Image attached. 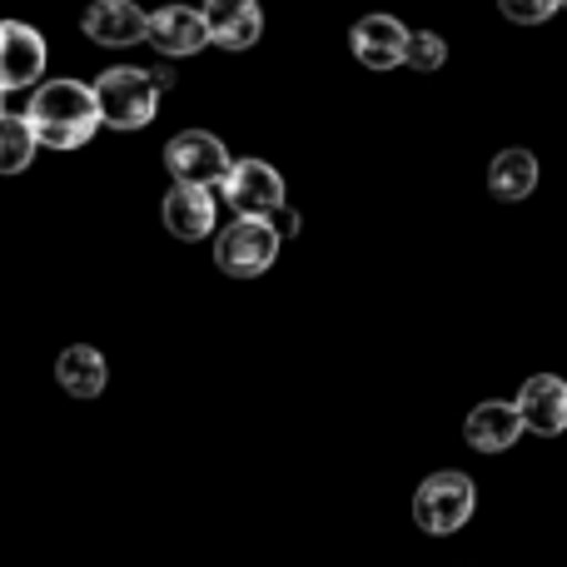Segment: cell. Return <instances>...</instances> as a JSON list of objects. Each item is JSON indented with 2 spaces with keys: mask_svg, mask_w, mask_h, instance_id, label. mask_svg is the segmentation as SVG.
Wrapping results in <instances>:
<instances>
[{
  "mask_svg": "<svg viewBox=\"0 0 567 567\" xmlns=\"http://www.w3.org/2000/svg\"><path fill=\"white\" fill-rule=\"evenodd\" d=\"M25 125L35 130V140L50 150L90 145L95 130L105 125V120H100L95 85H85V80H45V85H35L30 110H25Z\"/></svg>",
  "mask_w": 567,
  "mask_h": 567,
  "instance_id": "6da1fadb",
  "label": "cell"
},
{
  "mask_svg": "<svg viewBox=\"0 0 567 567\" xmlns=\"http://www.w3.org/2000/svg\"><path fill=\"white\" fill-rule=\"evenodd\" d=\"M159 80L155 70H140V65H115L95 80V100H100V120L110 130H140L155 120L159 110Z\"/></svg>",
  "mask_w": 567,
  "mask_h": 567,
  "instance_id": "7a4b0ae2",
  "label": "cell"
},
{
  "mask_svg": "<svg viewBox=\"0 0 567 567\" xmlns=\"http://www.w3.org/2000/svg\"><path fill=\"white\" fill-rule=\"evenodd\" d=\"M473 508H478V488H473L468 473H453V468L423 478L419 493H413V523L423 533H433V538L458 533L473 518Z\"/></svg>",
  "mask_w": 567,
  "mask_h": 567,
  "instance_id": "3957f363",
  "label": "cell"
},
{
  "mask_svg": "<svg viewBox=\"0 0 567 567\" xmlns=\"http://www.w3.org/2000/svg\"><path fill=\"white\" fill-rule=\"evenodd\" d=\"M279 259L275 219H229L215 235V265L229 279H259Z\"/></svg>",
  "mask_w": 567,
  "mask_h": 567,
  "instance_id": "277c9868",
  "label": "cell"
},
{
  "mask_svg": "<svg viewBox=\"0 0 567 567\" xmlns=\"http://www.w3.org/2000/svg\"><path fill=\"white\" fill-rule=\"evenodd\" d=\"M165 165L175 175V185H195V189H215L229 179V150L219 145L209 130H179L165 145Z\"/></svg>",
  "mask_w": 567,
  "mask_h": 567,
  "instance_id": "5b68a950",
  "label": "cell"
},
{
  "mask_svg": "<svg viewBox=\"0 0 567 567\" xmlns=\"http://www.w3.org/2000/svg\"><path fill=\"white\" fill-rule=\"evenodd\" d=\"M219 199H229L239 219H275L284 209V179L265 159H235L229 179L219 185Z\"/></svg>",
  "mask_w": 567,
  "mask_h": 567,
  "instance_id": "8992f818",
  "label": "cell"
},
{
  "mask_svg": "<svg viewBox=\"0 0 567 567\" xmlns=\"http://www.w3.org/2000/svg\"><path fill=\"white\" fill-rule=\"evenodd\" d=\"M40 75H45V35L20 20H0V95L25 90Z\"/></svg>",
  "mask_w": 567,
  "mask_h": 567,
  "instance_id": "52a82bcc",
  "label": "cell"
},
{
  "mask_svg": "<svg viewBox=\"0 0 567 567\" xmlns=\"http://www.w3.org/2000/svg\"><path fill=\"white\" fill-rule=\"evenodd\" d=\"M80 25H85V35L95 40V45H110V50L145 45L150 40V16L135 6V0H95Z\"/></svg>",
  "mask_w": 567,
  "mask_h": 567,
  "instance_id": "ba28073f",
  "label": "cell"
},
{
  "mask_svg": "<svg viewBox=\"0 0 567 567\" xmlns=\"http://www.w3.org/2000/svg\"><path fill=\"white\" fill-rule=\"evenodd\" d=\"M349 40H353V55H359V65H369V70L409 65L413 30H403V20H393V16H363L359 25H353Z\"/></svg>",
  "mask_w": 567,
  "mask_h": 567,
  "instance_id": "9c48e42d",
  "label": "cell"
},
{
  "mask_svg": "<svg viewBox=\"0 0 567 567\" xmlns=\"http://www.w3.org/2000/svg\"><path fill=\"white\" fill-rule=\"evenodd\" d=\"M150 45H155L159 55H199L205 45H215L205 10H189V6L155 10V16H150Z\"/></svg>",
  "mask_w": 567,
  "mask_h": 567,
  "instance_id": "30bf717a",
  "label": "cell"
},
{
  "mask_svg": "<svg viewBox=\"0 0 567 567\" xmlns=\"http://www.w3.org/2000/svg\"><path fill=\"white\" fill-rule=\"evenodd\" d=\"M219 225V199L215 189H195V185H175L165 195V229L175 239H209Z\"/></svg>",
  "mask_w": 567,
  "mask_h": 567,
  "instance_id": "8fae6325",
  "label": "cell"
},
{
  "mask_svg": "<svg viewBox=\"0 0 567 567\" xmlns=\"http://www.w3.org/2000/svg\"><path fill=\"white\" fill-rule=\"evenodd\" d=\"M518 413H523V429L528 433H543V439H553V433L567 429V383L558 373H538V379H528L518 389Z\"/></svg>",
  "mask_w": 567,
  "mask_h": 567,
  "instance_id": "7c38bea8",
  "label": "cell"
},
{
  "mask_svg": "<svg viewBox=\"0 0 567 567\" xmlns=\"http://www.w3.org/2000/svg\"><path fill=\"white\" fill-rule=\"evenodd\" d=\"M463 439H468V449H478V453L513 449V443L523 439L518 403H478V409L468 413V423H463Z\"/></svg>",
  "mask_w": 567,
  "mask_h": 567,
  "instance_id": "4fadbf2b",
  "label": "cell"
},
{
  "mask_svg": "<svg viewBox=\"0 0 567 567\" xmlns=\"http://www.w3.org/2000/svg\"><path fill=\"white\" fill-rule=\"evenodd\" d=\"M205 20H209V40L219 50H249L259 40V30H265V10L255 0H215L205 10Z\"/></svg>",
  "mask_w": 567,
  "mask_h": 567,
  "instance_id": "5bb4252c",
  "label": "cell"
},
{
  "mask_svg": "<svg viewBox=\"0 0 567 567\" xmlns=\"http://www.w3.org/2000/svg\"><path fill=\"white\" fill-rule=\"evenodd\" d=\"M55 383L70 393V399H100L110 383V369L105 359H100V349H90V343H70L65 353L55 359Z\"/></svg>",
  "mask_w": 567,
  "mask_h": 567,
  "instance_id": "9a60e30c",
  "label": "cell"
},
{
  "mask_svg": "<svg viewBox=\"0 0 567 567\" xmlns=\"http://www.w3.org/2000/svg\"><path fill=\"white\" fill-rule=\"evenodd\" d=\"M488 189L503 199V205L528 199L533 189H538V159H533V150H503L488 169Z\"/></svg>",
  "mask_w": 567,
  "mask_h": 567,
  "instance_id": "2e32d148",
  "label": "cell"
},
{
  "mask_svg": "<svg viewBox=\"0 0 567 567\" xmlns=\"http://www.w3.org/2000/svg\"><path fill=\"white\" fill-rule=\"evenodd\" d=\"M35 130L25 125V115H6L0 120V175H20L35 159Z\"/></svg>",
  "mask_w": 567,
  "mask_h": 567,
  "instance_id": "e0dca14e",
  "label": "cell"
},
{
  "mask_svg": "<svg viewBox=\"0 0 567 567\" xmlns=\"http://www.w3.org/2000/svg\"><path fill=\"white\" fill-rule=\"evenodd\" d=\"M443 60H449V45H443V35H433V30H413V40H409V65H413V70H439Z\"/></svg>",
  "mask_w": 567,
  "mask_h": 567,
  "instance_id": "ac0fdd59",
  "label": "cell"
},
{
  "mask_svg": "<svg viewBox=\"0 0 567 567\" xmlns=\"http://www.w3.org/2000/svg\"><path fill=\"white\" fill-rule=\"evenodd\" d=\"M553 0H538V6H523V0H503V16L508 20H523V25H538V20H548L553 16Z\"/></svg>",
  "mask_w": 567,
  "mask_h": 567,
  "instance_id": "d6986e66",
  "label": "cell"
},
{
  "mask_svg": "<svg viewBox=\"0 0 567 567\" xmlns=\"http://www.w3.org/2000/svg\"><path fill=\"white\" fill-rule=\"evenodd\" d=\"M275 229H279V239L293 235V229H299V215H293V209H279V215H275Z\"/></svg>",
  "mask_w": 567,
  "mask_h": 567,
  "instance_id": "ffe728a7",
  "label": "cell"
},
{
  "mask_svg": "<svg viewBox=\"0 0 567 567\" xmlns=\"http://www.w3.org/2000/svg\"><path fill=\"white\" fill-rule=\"evenodd\" d=\"M0 120H6V110H0Z\"/></svg>",
  "mask_w": 567,
  "mask_h": 567,
  "instance_id": "44dd1931",
  "label": "cell"
}]
</instances>
